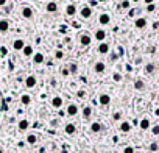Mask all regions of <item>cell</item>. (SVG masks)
Listing matches in <instances>:
<instances>
[{
	"instance_id": "9c48e42d",
	"label": "cell",
	"mask_w": 159,
	"mask_h": 153,
	"mask_svg": "<svg viewBox=\"0 0 159 153\" xmlns=\"http://www.w3.org/2000/svg\"><path fill=\"white\" fill-rule=\"evenodd\" d=\"M119 130H120L122 133H129V131H131V123H129L128 120H123V122L120 123Z\"/></svg>"
},
{
	"instance_id": "f1b7e54d",
	"label": "cell",
	"mask_w": 159,
	"mask_h": 153,
	"mask_svg": "<svg viewBox=\"0 0 159 153\" xmlns=\"http://www.w3.org/2000/svg\"><path fill=\"white\" fill-rule=\"evenodd\" d=\"M69 72H70V74H77V72H78V64L72 62V64L69 66Z\"/></svg>"
},
{
	"instance_id": "603a6c76",
	"label": "cell",
	"mask_w": 159,
	"mask_h": 153,
	"mask_svg": "<svg viewBox=\"0 0 159 153\" xmlns=\"http://www.w3.org/2000/svg\"><path fill=\"white\" fill-rule=\"evenodd\" d=\"M65 13H67V16H75V14H77V6H75V5H67Z\"/></svg>"
},
{
	"instance_id": "8fae6325",
	"label": "cell",
	"mask_w": 159,
	"mask_h": 153,
	"mask_svg": "<svg viewBox=\"0 0 159 153\" xmlns=\"http://www.w3.org/2000/svg\"><path fill=\"white\" fill-rule=\"evenodd\" d=\"M17 127H19V130H21V131H27L28 127H30V122H28L27 119H22V120H19Z\"/></svg>"
},
{
	"instance_id": "cb8c5ba5",
	"label": "cell",
	"mask_w": 159,
	"mask_h": 153,
	"mask_svg": "<svg viewBox=\"0 0 159 153\" xmlns=\"http://www.w3.org/2000/svg\"><path fill=\"white\" fill-rule=\"evenodd\" d=\"M80 42H81V46H89V44H91V36H87V34H81Z\"/></svg>"
},
{
	"instance_id": "7402d4cb",
	"label": "cell",
	"mask_w": 159,
	"mask_h": 153,
	"mask_svg": "<svg viewBox=\"0 0 159 153\" xmlns=\"http://www.w3.org/2000/svg\"><path fill=\"white\" fill-rule=\"evenodd\" d=\"M134 89H136V91H144V89H145V83L142 81V80H136V81H134Z\"/></svg>"
},
{
	"instance_id": "ab89813d",
	"label": "cell",
	"mask_w": 159,
	"mask_h": 153,
	"mask_svg": "<svg viewBox=\"0 0 159 153\" xmlns=\"http://www.w3.org/2000/svg\"><path fill=\"white\" fill-rule=\"evenodd\" d=\"M144 2H145V3H147V5H151V3H153V2H154V0H144Z\"/></svg>"
},
{
	"instance_id": "30bf717a",
	"label": "cell",
	"mask_w": 159,
	"mask_h": 153,
	"mask_svg": "<svg viewBox=\"0 0 159 153\" xmlns=\"http://www.w3.org/2000/svg\"><path fill=\"white\" fill-rule=\"evenodd\" d=\"M139 127H140V130H144V131L148 130L150 127H151V123H150V119H148V117H144L142 120L139 122Z\"/></svg>"
},
{
	"instance_id": "4316f807",
	"label": "cell",
	"mask_w": 159,
	"mask_h": 153,
	"mask_svg": "<svg viewBox=\"0 0 159 153\" xmlns=\"http://www.w3.org/2000/svg\"><path fill=\"white\" fill-rule=\"evenodd\" d=\"M21 102H22V105H30V102H31V97L28 95V94H24V95L21 97Z\"/></svg>"
},
{
	"instance_id": "e0dca14e",
	"label": "cell",
	"mask_w": 159,
	"mask_h": 153,
	"mask_svg": "<svg viewBox=\"0 0 159 153\" xmlns=\"http://www.w3.org/2000/svg\"><path fill=\"white\" fill-rule=\"evenodd\" d=\"M105 38H106V31H105V30H97V31H95V39H97V41L103 42V41H105Z\"/></svg>"
},
{
	"instance_id": "ee69618b",
	"label": "cell",
	"mask_w": 159,
	"mask_h": 153,
	"mask_svg": "<svg viewBox=\"0 0 159 153\" xmlns=\"http://www.w3.org/2000/svg\"><path fill=\"white\" fill-rule=\"evenodd\" d=\"M157 33H159V30H157Z\"/></svg>"
},
{
	"instance_id": "484cf974",
	"label": "cell",
	"mask_w": 159,
	"mask_h": 153,
	"mask_svg": "<svg viewBox=\"0 0 159 153\" xmlns=\"http://www.w3.org/2000/svg\"><path fill=\"white\" fill-rule=\"evenodd\" d=\"M27 142L30 144V145H34V144L37 142V138H36V134H28V136H27Z\"/></svg>"
},
{
	"instance_id": "f546056e",
	"label": "cell",
	"mask_w": 159,
	"mask_h": 153,
	"mask_svg": "<svg viewBox=\"0 0 159 153\" xmlns=\"http://www.w3.org/2000/svg\"><path fill=\"white\" fill-rule=\"evenodd\" d=\"M150 150L151 151H159V142H151L150 144Z\"/></svg>"
},
{
	"instance_id": "ba28073f",
	"label": "cell",
	"mask_w": 159,
	"mask_h": 153,
	"mask_svg": "<svg viewBox=\"0 0 159 153\" xmlns=\"http://www.w3.org/2000/svg\"><path fill=\"white\" fill-rule=\"evenodd\" d=\"M36 83H37V80H36V77H34V75L27 77V80H25V86H27V88H34V86H36Z\"/></svg>"
},
{
	"instance_id": "ffe728a7",
	"label": "cell",
	"mask_w": 159,
	"mask_h": 153,
	"mask_svg": "<svg viewBox=\"0 0 159 153\" xmlns=\"http://www.w3.org/2000/svg\"><path fill=\"white\" fill-rule=\"evenodd\" d=\"M92 116V108L91 106H84L83 108V119H89Z\"/></svg>"
},
{
	"instance_id": "b9f144b4",
	"label": "cell",
	"mask_w": 159,
	"mask_h": 153,
	"mask_svg": "<svg viewBox=\"0 0 159 153\" xmlns=\"http://www.w3.org/2000/svg\"><path fill=\"white\" fill-rule=\"evenodd\" d=\"M133 2H136V3H137V2H140V0H133Z\"/></svg>"
},
{
	"instance_id": "277c9868",
	"label": "cell",
	"mask_w": 159,
	"mask_h": 153,
	"mask_svg": "<svg viewBox=\"0 0 159 153\" xmlns=\"http://www.w3.org/2000/svg\"><path fill=\"white\" fill-rule=\"evenodd\" d=\"M81 17L83 19H89V17L92 16V10H91V6H83L81 8V11H80Z\"/></svg>"
},
{
	"instance_id": "1f68e13d",
	"label": "cell",
	"mask_w": 159,
	"mask_h": 153,
	"mask_svg": "<svg viewBox=\"0 0 159 153\" xmlns=\"http://www.w3.org/2000/svg\"><path fill=\"white\" fill-rule=\"evenodd\" d=\"M120 8H123V10H126V8H129V0H123V2L120 3Z\"/></svg>"
},
{
	"instance_id": "5bb4252c",
	"label": "cell",
	"mask_w": 159,
	"mask_h": 153,
	"mask_svg": "<svg viewBox=\"0 0 159 153\" xmlns=\"http://www.w3.org/2000/svg\"><path fill=\"white\" fill-rule=\"evenodd\" d=\"M101 130H103V125L100 122H92L91 123V131L92 133H100Z\"/></svg>"
},
{
	"instance_id": "e575fe53",
	"label": "cell",
	"mask_w": 159,
	"mask_h": 153,
	"mask_svg": "<svg viewBox=\"0 0 159 153\" xmlns=\"http://www.w3.org/2000/svg\"><path fill=\"white\" fill-rule=\"evenodd\" d=\"M156 10V6H154V3H151V5H147V11L148 13H153Z\"/></svg>"
},
{
	"instance_id": "8992f818",
	"label": "cell",
	"mask_w": 159,
	"mask_h": 153,
	"mask_svg": "<svg viewBox=\"0 0 159 153\" xmlns=\"http://www.w3.org/2000/svg\"><path fill=\"white\" fill-rule=\"evenodd\" d=\"M134 25H136V28L142 30V28H145V27H147V19H145V17H137Z\"/></svg>"
},
{
	"instance_id": "d4e9b609",
	"label": "cell",
	"mask_w": 159,
	"mask_h": 153,
	"mask_svg": "<svg viewBox=\"0 0 159 153\" xmlns=\"http://www.w3.org/2000/svg\"><path fill=\"white\" fill-rule=\"evenodd\" d=\"M22 52H24V56H33V47L31 46H25Z\"/></svg>"
},
{
	"instance_id": "83f0119b",
	"label": "cell",
	"mask_w": 159,
	"mask_h": 153,
	"mask_svg": "<svg viewBox=\"0 0 159 153\" xmlns=\"http://www.w3.org/2000/svg\"><path fill=\"white\" fill-rule=\"evenodd\" d=\"M154 69H156V66L153 64V62H148V64L145 66V72H147V74H153Z\"/></svg>"
},
{
	"instance_id": "3957f363",
	"label": "cell",
	"mask_w": 159,
	"mask_h": 153,
	"mask_svg": "<svg viewBox=\"0 0 159 153\" xmlns=\"http://www.w3.org/2000/svg\"><path fill=\"white\" fill-rule=\"evenodd\" d=\"M62 97H59V95H55L53 98H52V106L53 108H56V110H59V108L62 106Z\"/></svg>"
},
{
	"instance_id": "4dcf8cb0",
	"label": "cell",
	"mask_w": 159,
	"mask_h": 153,
	"mask_svg": "<svg viewBox=\"0 0 159 153\" xmlns=\"http://www.w3.org/2000/svg\"><path fill=\"white\" fill-rule=\"evenodd\" d=\"M55 58H56V59H61V58H64V53H62V50H56V52H55Z\"/></svg>"
},
{
	"instance_id": "7a4b0ae2",
	"label": "cell",
	"mask_w": 159,
	"mask_h": 153,
	"mask_svg": "<svg viewBox=\"0 0 159 153\" xmlns=\"http://www.w3.org/2000/svg\"><path fill=\"white\" fill-rule=\"evenodd\" d=\"M78 105H75V103H70L69 106H67V111H65V113H67V116H72V117H75V116H77L78 114Z\"/></svg>"
},
{
	"instance_id": "9a60e30c",
	"label": "cell",
	"mask_w": 159,
	"mask_h": 153,
	"mask_svg": "<svg viewBox=\"0 0 159 153\" xmlns=\"http://www.w3.org/2000/svg\"><path fill=\"white\" fill-rule=\"evenodd\" d=\"M105 69H106V66H105V62H101V61L95 62V66H94V70H95L97 74H103V72H105Z\"/></svg>"
},
{
	"instance_id": "8d00e7d4",
	"label": "cell",
	"mask_w": 159,
	"mask_h": 153,
	"mask_svg": "<svg viewBox=\"0 0 159 153\" xmlns=\"http://www.w3.org/2000/svg\"><path fill=\"white\" fill-rule=\"evenodd\" d=\"M77 95H78L80 98H84V97H86V91H83V89H80V91L77 92Z\"/></svg>"
},
{
	"instance_id": "d590c367",
	"label": "cell",
	"mask_w": 159,
	"mask_h": 153,
	"mask_svg": "<svg viewBox=\"0 0 159 153\" xmlns=\"http://www.w3.org/2000/svg\"><path fill=\"white\" fill-rule=\"evenodd\" d=\"M112 119H114V120H120L122 119V113H114V116H112Z\"/></svg>"
},
{
	"instance_id": "52a82bcc",
	"label": "cell",
	"mask_w": 159,
	"mask_h": 153,
	"mask_svg": "<svg viewBox=\"0 0 159 153\" xmlns=\"http://www.w3.org/2000/svg\"><path fill=\"white\" fill-rule=\"evenodd\" d=\"M64 131H65V134H69V136H72V134H75V133H77V127H75L73 123H65Z\"/></svg>"
},
{
	"instance_id": "ac0fdd59",
	"label": "cell",
	"mask_w": 159,
	"mask_h": 153,
	"mask_svg": "<svg viewBox=\"0 0 159 153\" xmlns=\"http://www.w3.org/2000/svg\"><path fill=\"white\" fill-rule=\"evenodd\" d=\"M9 28V22L6 19H2L0 21V33H6Z\"/></svg>"
},
{
	"instance_id": "44dd1931",
	"label": "cell",
	"mask_w": 159,
	"mask_h": 153,
	"mask_svg": "<svg viewBox=\"0 0 159 153\" xmlns=\"http://www.w3.org/2000/svg\"><path fill=\"white\" fill-rule=\"evenodd\" d=\"M56 11H58V5L55 2H49V5H47V13H56Z\"/></svg>"
},
{
	"instance_id": "6da1fadb",
	"label": "cell",
	"mask_w": 159,
	"mask_h": 153,
	"mask_svg": "<svg viewBox=\"0 0 159 153\" xmlns=\"http://www.w3.org/2000/svg\"><path fill=\"white\" fill-rule=\"evenodd\" d=\"M98 103L101 106H108L111 103V95L109 94H100L98 95Z\"/></svg>"
},
{
	"instance_id": "60d3db41",
	"label": "cell",
	"mask_w": 159,
	"mask_h": 153,
	"mask_svg": "<svg viewBox=\"0 0 159 153\" xmlns=\"http://www.w3.org/2000/svg\"><path fill=\"white\" fill-rule=\"evenodd\" d=\"M5 3H6V0H0V6H3Z\"/></svg>"
},
{
	"instance_id": "7bdbcfd3",
	"label": "cell",
	"mask_w": 159,
	"mask_h": 153,
	"mask_svg": "<svg viewBox=\"0 0 159 153\" xmlns=\"http://www.w3.org/2000/svg\"><path fill=\"white\" fill-rule=\"evenodd\" d=\"M0 153H3V150H2V148H0Z\"/></svg>"
},
{
	"instance_id": "4fadbf2b",
	"label": "cell",
	"mask_w": 159,
	"mask_h": 153,
	"mask_svg": "<svg viewBox=\"0 0 159 153\" xmlns=\"http://www.w3.org/2000/svg\"><path fill=\"white\" fill-rule=\"evenodd\" d=\"M24 47H25L24 39H16V41L13 42V49H14V50H24Z\"/></svg>"
},
{
	"instance_id": "836d02e7",
	"label": "cell",
	"mask_w": 159,
	"mask_h": 153,
	"mask_svg": "<svg viewBox=\"0 0 159 153\" xmlns=\"http://www.w3.org/2000/svg\"><path fill=\"white\" fill-rule=\"evenodd\" d=\"M123 153H134V147H131V145L125 147V148H123Z\"/></svg>"
},
{
	"instance_id": "f35d334b",
	"label": "cell",
	"mask_w": 159,
	"mask_h": 153,
	"mask_svg": "<svg viewBox=\"0 0 159 153\" xmlns=\"http://www.w3.org/2000/svg\"><path fill=\"white\" fill-rule=\"evenodd\" d=\"M62 75H64V77H67V75H70V72H69V69H62Z\"/></svg>"
},
{
	"instance_id": "7c38bea8",
	"label": "cell",
	"mask_w": 159,
	"mask_h": 153,
	"mask_svg": "<svg viewBox=\"0 0 159 153\" xmlns=\"http://www.w3.org/2000/svg\"><path fill=\"white\" fill-rule=\"evenodd\" d=\"M109 21H111V17H109V14H106V13H103V14L98 16V22H100L101 25H108Z\"/></svg>"
},
{
	"instance_id": "d6986e66",
	"label": "cell",
	"mask_w": 159,
	"mask_h": 153,
	"mask_svg": "<svg viewBox=\"0 0 159 153\" xmlns=\"http://www.w3.org/2000/svg\"><path fill=\"white\" fill-rule=\"evenodd\" d=\"M33 62H34V64H42V62H44V55H42V53L37 52L36 55H33Z\"/></svg>"
},
{
	"instance_id": "d6a6232c",
	"label": "cell",
	"mask_w": 159,
	"mask_h": 153,
	"mask_svg": "<svg viewBox=\"0 0 159 153\" xmlns=\"http://www.w3.org/2000/svg\"><path fill=\"white\" fill-rule=\"evenodd\" d=\"M151 133L154 134V136H159V125H154V127L151 128Z\"/></svg>"
},
{
	"instance_id": "5b68a950",
	"label": "cell",
	"mask_w": 159,
	"mask_h": 153,
	"mask_svg": "<svg viewBox=\"0 0 159 153\" xmlns=\"http://www.w3.org/2000/svg\"><path fill=\"white\" fill-rule=\"evenodd\" d=\"M22 17L24 19H31L33 17V10L30 6H24L22 8Z\"/></svg>"
},
{
	"instance_id": "2e32d148",
	"label": "cell",
	"mask_w": 159,
	"mask_h": 153,
	"mask_svg": "<svg viewBox=\"0 0 159 153\" xmlns=\"http://www.w3.org/2000/svg\"><path fill=\"white\" fill-rule=\"evenodd\" d=\"M108 52H109V44L101 42L100 46H98V53H101V55H106Z\"/></svg>"
},
{
	"instance_id": "74e56055",
	"label": "cell",
	"mask_w": 159,
	"mask_h": 153,
	"mask_svg": "<svg viewBox=\"0 0 159 153\" xmlns=\"http://www.w3.org/2000/svg\"><path fill=\"white\" fill-rule=\"evenodd\" d=\"M112 78H114V81H122V75L120 74H114Z\"/></svg>"
}]
</instances>
